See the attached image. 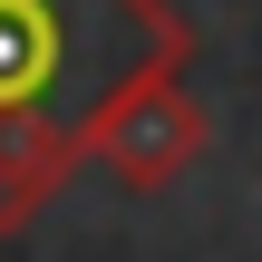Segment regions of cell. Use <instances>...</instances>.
I'll use <instances>...</instances> for the list:
<instances>
[{
	"label": "cell",
	"mask_w": 262,
	"mask_h": 262,
	"mask_svg": "<svg viewBox=\"0 0 262 262\" xmlns=\"http://www.w3.org/2000/svg\"><path fill=\"white\" fill-rule=\"evenodd\" d=\"M165 58H194L175 0H0V243L88 165L97 107Z\"/></svg>",
	"instance_id": "obj_1"
},
{
	"label": "cell",
	"mask_w": 262,
	"mask_h": 262,
	"mask_svg": "<svg viewBox=\"0 0 262 262\" xmlns=\"http://www.w3.org/2000/svg\"><path fill=\"white\" fill-rule=\"evenodd\" d=\"M204 136H214V117H204V97L185 88V58H165V68L126 78V88L97 107L88 165H107L126 194H165V185L204 156Z\"/></svg>",
	"instance_id": "obj_2"
}]
</instances>
